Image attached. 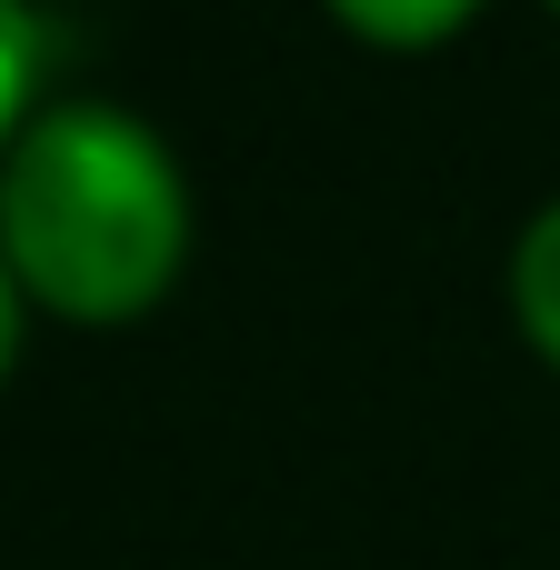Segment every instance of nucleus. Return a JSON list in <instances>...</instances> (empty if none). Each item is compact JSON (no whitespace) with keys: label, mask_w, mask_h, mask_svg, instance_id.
I'll return each mask as SVG.
<instances>
[{"label":"nucleus","mask_w":560,"mask_h":570,"mask_svg":"<svg viewBox=\"0 0 560 570\" xmlns=\"http://www.w3.org/2000/svg\"><path fill=\"white\" fill-rule=\"evenodd\" d=\"M351 30H371V40H441V30H461L481 0H331Z\"/></svg>","instance_id":"4"},{"label":"nucleus","mask_w":560,"mask_h":570,"mask_svg":"<svg viewBox=\"0 0 560 570\" xmlns=\"http://www.w3.org/2000/svg\"><path fill=\"white\" fill-rule=\"evenodd\" d=\"M190 250V180L120 100H50L0 150V261L60 321H130Z\"/></svg>","instance_id":"1"},{"label":"nucleus","mask_w":560,"mask_h":570,"mask_svg":"<svg viewBox=\"0 0 560 570\" xmlns=\"http://www.w3.org/2000/svg\"><path fill=\"white\" fill-rule=\"evenodd\" d=\"M30 80H40V20H30V0H0V150L30 120Z\"/></svg>","instance_id":"3"},{"label":"nucleus","mask_w":560,"mask_h":570,"mask_svg":"<svg viewBox=\"0 0 560 570\" xmlns=\"http://www.w3.org/2000/svg\"><path fill=\"white\" fill-rule=\"evenodd\" d=\"M10 351H20V281H10V261H0V371H10Z\"/></svg>","instance_id":"5"},{"label":"nucleus","mask_w":560,"mask_h":570,"mask_svg":"<svg viewBox=\"0 0 560 570\" xmlns=\"http://www.w3.org/2000/svg\"><path fill=\"white\" fill-rule=\"evenodd\" d=\"M511 301H521V331L560 361V200L531 210V230L511 250Z\"/></svg>","instance_id":"2"}]
</instances>
